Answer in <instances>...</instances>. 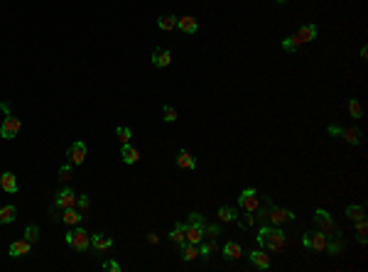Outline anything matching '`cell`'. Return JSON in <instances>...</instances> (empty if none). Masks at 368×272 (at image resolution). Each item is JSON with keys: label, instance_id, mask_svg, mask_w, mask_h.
Listing matches in <instances>:
<instances>
[{"label": "cell", "instance_id": "cell-1", "mask_svg": "<svg viewBox=\"0 0 368 272\" xmlns=\"http://www.w3.org/2000/svg\"><path fill=\"white\" fill-rule=\"evenodd\" d=\"M285 241L287 236L280 226H261V230H258V243L273 253H280L285 248Z\"/></svg>", "mask_w": 368, "mask_h": 272}, {"label": "cell", "instance_id": "cell-2", "mask_svg": "<svg viewBox=\"0 0 368 272\" xmlns=\"http://www.w3.org/2000/svg\"><path fill=\"white\" fill-rule=\"evenodd\" d=\"M64 238H66V243H69L74 250H79V253H84V250L91 248V236H89L84 228H74V230H69Z\"/></svg>", "mask_w": 368, "mask_h": 272}, {"label": "cell", "instance_id": "cell-3", "mask_svg": "<svg viewBox=\"0 0 368 272\" xmlns=\"http://www.w3.org/2000/svg\"><path fill=\"white\" fill-rule=\"evenodd\" d=\"M314 223H317V228L324 233V236H331V233H337V236H339V226L334 223V216H331L329 211L317 209L314 211Z\"/></svg>", "mask_w": 368, "mask_h": 272}, {"label": "cell", "instance_id": "cell-4", "mask_svg": "<svg viewBox=\"0 0 368 272\" xmlns=\"http://www.w3.org/2000/svg\"><path fill=\"white\" fill-rule=\"evenodd\" d=\"M238 206L245 211V213H255L258 209H261V199H258L255 189H243L241 196H238Z\"/></svg>", "mask_w": 368, "mask_h": 272}, {"label": "cell", "instance_id": "cell-5", "mask_svg": "<svg viewBox=\"0 0 368 272\" xmlns=\"http://www.w3.org/2000/svg\"><path fill=\"white\" fill-rule=\"evenodd\" d=\"M20 128H22L20 118H15V115H5L3 125H0V137H3V140H13L20 133Z\"/></svg>", "mask_w": 368, "mask_h": 272}, {"label": "cell", "instance_id": "cell-6", "mask_svg": "<svg viewBox=\"0 0 368 272\" xmlns=\"http://www.w3.org/2000/svg\"><path fill=\"white\" fill-rule=\"evenodd\" d=\"M54 206L61 209V211L77 206V194H74V189H69V186L59 189V191H57V199H54Z\"/></svg>", "mask_w": 368, "mask_h": 272}, {"label": "cell", "instance_id": "cell-7", "mask_svg": "<svg viewBox=\"0 0 368 272\" xmlns=\"http://www.w3.org/2000/svg\"><path fill=\"white\" fill-rule=\"evenodd\" d=\"M66 157H69L71 165H84V160H86V145L84 142H71Z\"/></svg>", "mask_w": 368, "mask_h": 272}, {"label": "cell", "instance_id": "cell-8", "mask_svg": "<svg viewBox=\"0 0 368 272\" xmlns=\"http://www.w3.org/2000/svg\"><path fill=\"white\" fill-rule=\"evenodd\" d=\"M184 238H187V243L199 245V243L204 241V228H201V226H194V223H184Z\"/></svg>", "mask_w": 368, "mask_h": 272}, {"label": "cell", "instance_id": "cell-9", "mask_svg": "<svg viewBox=\"0 0 368 272\" xmlns=\"http://www.w3.org/2000/svg\"><path fill=\"white\" fill-rule=\"evenodd\" d=\"M317 40V27L309 22V25H302L300 32H297V42L300 45H307V42H314Z\"/></svg>", "mask_w": 368, "mask_h": 272}, {"label": "cell", "instance_id": "cell-10", "mask_svg": "<svg viewBox=\"0 0 368 272\" xmlns=\"http://www.w3.org/2000/svg\"><path fill=\"white\" fill-rule=\"evenodd\" d=\"M250 262L258 267V270H270V255L265 250H253L250 253Z\"/></svg>", "mask_w": 368, "mask_h": 272}, {"label": "cell", "instance_id": "cell-11", "mask_svg": "<svg viewBox=\"0 0 368 272\" xmlns=\"http://www.w3.org/2000/svg\"><path fill=\"white\" fill-rule=\"evenodd\" d=\"M329 236H324L322 230H317V233H309V250H319V253H324L326 250V241Z\"/></svg>", "mask_w": 368, "mask_h": 272}, {"label": "cell", "instance_id": "cell-12", "mask_svg": "<svg viewBox=\"0 0 368 272\" xmlns=\"http://www.w3.org/2000/svg\"><path fill=\"white\" fill-rule=\"evenodd\" d=\"M0 189L8 191V194H17V179L13 172H3L0 174Z\"/></svg>", "mask_w": 368, "mask_h": 272}, {"label": "cell", "instance_id": "cell-13", "mask_svg": "<svg viewBox=\"0 0 368 272\" xmlns=\"http://www.w3.org/2000/svg\"><path fill=\"white\" fill-rule=\"evenodd\" d=\"M91 245H93L96 250L106 253V250H110V248H113V241H110L108 236H103V233H96V236H91Z\"/></svg>", "mask_w": 368, "mask_h": 272}, {"label": "cell", "instance_id": "cell-14", "mask_svg": "<svg viewBox=\"0 0 368 272\" xmlns=\"http://www.w3.org/2000/svg\"><path fill=\"white\" fill-rule=\"evenodd\" d=\"M169 61H172V54H169V49H155L153 52V64L155 66H160V69H165V66H169Z\"/></svg>", "mask_w": 368, "mask_h": 272}, {"label": "cell", "instance_id": "cell-15", "mask_svg": "<svg viewBox=\"0 0 368 272\" xmlns=\"http://www.w3.org/2000/svg\"><path fill=\"white\" fill-rule=\"evenodd\" d=\"M30 245H32V243L22 238V241L10 243V250H8V253H10V257H22V255H27V253H30Z\"/></svg>", "mask_w": 368, "mask_h": 272}, {"label": "cell", "instance_id": "cell-16", "mask_svg": "<svg viewBox=\"0 0 368 272\" xmlns=\"http://www.w3.org/2000/svg\"><path fill=\"white\" fill-rule=\"evenodd\" d=\"M121 157H123V162H125V165H135V162L140 160V152L128 142V145H123V147H121Z\"/></svg>", "mask_w": 368, "mask_h": 272}, {"label": "cell", "instance_id": "cell-17", "mask_svg": "<svg viewBox=\"0 0 368 272\" xmlns=\"http://www.w3.org/2000/svg\"><path fill=\"white\" fill-rule=\"evenodd\" d=\"M221 253H224V257H226V260H238V257L243 255V248H241L236 241H229V243L224 245V250H221Z\"/></svg>", "mask_w": 368, "mask_h": 272}, {"label": "cell", "instance_id": "cell-18", "mask_svg": "<svg viewBox=\"0 0 368 272\" xmlns=\"http://www.w3.org/2000/svg\"><path fill=\"white\" fill-rule=\"evenodd\" d=\"M216 250H218L216 238H209V241H201V243H199V257H204V260H209Z\"/></svg>", "mask_w": 368, "mask_h": 272}, {"label": "cell", "instance_id": "cell-19", "mask_svg": "<svg viewBox=\"0 0 368 272\" xmlns=\"http://www.w3.org/2000/svg\"><path fill=\"white\" fill-rule=\"evenodd\" d=\"M177 27H179L182 32H187V34H194L199 25H197V20H194L192 15H184V17H179V20H177Z\"/></svg>", "mask_w": 368, "mask_h": 272}, {"label": "cell", "instance_id": "cell-20", "mask_svg": "<svg viewBox=\"0 0 368 272\" xmlns=\"http://www.w3.org/2000/svg\"><path fill=\"white\" fill-rule=\"evenodd\" d=\"M15 216H17V209H15L13 204H8V206H0V226H8V223H13V221H15Z\"/></svg>", "mask_w": 368, "mask_h": 272}, {"label": "cell", "instance_id": "cell-21", "mask_svg": "<svg viewBox=\"0 0 368 272\" xmlns=\"http://www.w3.org/2000/svg\"><path fill=\"white\" fill-rule=\"evenodd\" d=\"M346 218H351V221L366 218V206H363V204H349V206H346Z\"/></svg>", "mask_w": 368, "mask_h": 272}, {"label": "cell", "instance_id": "cell-22", "mask_svg": "<svg viewBox=\"0 0 368 272\" xmlns=\"http://www.w3.org/2000/svg\"><path fill=\"white\" fill-rule=\"evenodd\" d=\"M177 167H182V169H194V167H197V160L192 157L189 152L182 150V152L177 154Z\"/></svg>", "mask_w": 368, "mask_h": 272}, {"label": "cell", "instance_id": "cell-23", "mask_svg": "<svg viewBox=\"0 0 368 272\" xmlns=\"http://www.w3.org/2000/svg\"><path fill=\"white\" fill-rule=\"evenodd\" d=\"M179 248H182V257H184V260H197V257H199V245H194V243L184 241Z\"/></svg>", "mask_w": 368, "mask_h": 272}, {"label": "cell", "instance_id": "cell-24", "mask_svg": "<svg viewBox=\"0 0 368 272\" xmlns=\"http://www.w3.org/2000/svg\"><path fill=\"white\" fill-rule=\"evenodd\" d=\"M341 137H344L346 142H351V145H361V140H363L358 128H344V130H341Z\"/></svg>", "mask_w": 368, "mask_h": 272}, {"label": "cell", "instance_id": "cell-25", "mask_svg": "<svg viewBox=\"0 0 368 272\" xmlns=\"http://www.w3.org/2000/svg\"><path fill=\"white\" fill-rule=\"evenodd\" d=\"M61 221H64V223H69V226H79V221H81V213L77 211V206H74V209H64V216H61Z\"/></svg>", "mask_w": 368, "mask_h": 272}, {"label": "cell", "instance_id": "cell-26", "mask_svg": "<svg viewBox=\"0 0 368 272\" xmlns=\"http://www.w3.org/2000/svg\"><path fill=\"white\" fill-rule=\"evenodd\" d=\"M169 241H172V243H177V245H182L184 241H187V238H184V223H177V226L172 228V233H169Z\"/></svg>", "mask_w": 368, "mask_h": 272}, {"label": "cell", "instance_id": "cell-27", "mask_svg": "<svg viewBox=\"0 0 368 272\" xmlns=\"http://www.w3.org/2000/svg\"><path fill=\"white\" fill-rule=\"evenodd\" d=\"M157 27H160L162 32H169V30L177 27V17H174V15H165V17L157 20Z\"/></svg>", "mask_w": 368, "mask_h": 272}, {"label": "cell", "instance_id": "cell-28", "mask_svg": "<svg viewBox=\"0 0 368 272\" xmlns=\"http://www.w3.org/2000/svg\"><path fill=\"white\" fill-rule=\"evenodd\" d=\"M366 233H368V223H366V218L356 221V236H358V243H361V245H366Z\"/></svg>", "mask_w": 368, "mask_h": 272}, {"label": "cell", "instance_id": "cell-29", "mask_svg": "<svg viewBox=\"0 0 368 272\" xmlns=\"http://www.w3.org/2000/svg\"><path fill=\"white\" fill-rule=\"evenodd\" d=\"M349 113H351V118H361V115H363V106H361L358 98H351V101H349Z\"/></svg>", "mask_w": 368, "mask_h": 272}, {"label": "cell", "instance_id": "cell-30", "mask_svg": "<svg viewBox=\"0 0 368 272\" xmlns=\"http://www.w3.org/2000/svg\"><path fill=\"white\" fill-rule=\"evenodd\" d=\"M25 241H30V243L40 241V228H37L34 223H30V226L25 228Z\"/></svg>", "mask_w": 368, "mask_h": 272}, {"label": "cell", "instance_id": "cell-31", "mask_svg": "<svg viewBox=\"0 0 368 272\" xmlns=\"http://www.w3.org/2000/svg\"><path fill=\"white\" fill-rule=\"evenodd\" d=\"M282 49H285V52H297V49H300L297 37H285V40H282Z\"/></svg>", "mask_w": 368, "mask_h": 272}, {"label": "cell", "instance_id": "cell-32", "mask_svg": "<svg viewBox=\"0 0 368 272\" xmlns=\"http://www.w3.org/2000/svg\"><path fill=\"white\" fill-rule=\"evenodd\" d=\"M218 218L221 221H233L236 218V209L233 206H221L218 209Z\"/></svg>", "mask_w": 368, "mask_h": 272}, {"label": "cell", "instance_id": "cell-33", "mask_svg": "<svg viewBox=\"0 0 368 272\" xmlns=\"http://www.w3.org/2000/svg\"><path fill=\"white\" fill-rule=\"evenodd\" d=\"M162 121H165V123H174V121H177V108L165 106V108H162Z\"/></svg>", "mask_w": 368, "mask_h": 272}, {"label": "cell", "instance_id": "cell-34", "mask_svg": "<svg viewBox=\"0 0 368 272\" xmlns=\"http://www.w3.org/2000/svg\"><path fill=\"white\" fill-rule=\"evenodd\" d=\"M130 135H133L130 128H116V137H118L121 145H128V142H130Z\"/></svg>", "mask_w": 368, "mask_h": 272}, {"label": "cell", "instance_id": "cell-35", "mask_svg": "<svg viewBox=\"0 0 368 272\" xmlns=\"http://www.w3.org/2000/svg\"><path fill=\"white\" fill-rule=\"evenodd\" d=\"M204 236H209V238H218L221 236V226H204Z\"/></svg>", "mask_w": 368, "mask_h": 272}, {"label": "cell", "instance_id": "cell-36", "mask_svg": "<svg viewBox=\"0 0 368 272\" xmlns=\"http://www.w3.org/2000/svg\"><path fill=\"white\" fill-rule=\"evenodd\" d=\"M341 248H344V243H341V241H331V243H326L329 255H339V253H341Z\"/></svg>", "mask_w": 368, "mask_h": 272}, {"label": "cell", "instance_id": "cell-37", "mask_svg": "<svg viewBox=\"0 0 368 272\" xmlns=\"http://www.w3.org/2000/svg\"><path fill=\"white\" fill-rule=\"evenodd\" d=\"M59 179H61V181H69V179H71V162L59 167Z\"/></svg>", "mask_w": 368, "mask_h": 272}, {"label": "cell", "instance_id": "cell-38", "mask_svg": "<svg viewBox=\"0 0 368 272\" xmlns=\"http://www.w3.org/2000/svg\"><path fill=\"white\" fill-rule=\"evenodd\" d=\"M187 223H194V226H201V228L206 226L204 216H201V213H197V211H194V213H189V221H187Z\"/></svg>", "mask_w": 368, "mask_h": 272}, {"label": "cell", "instance_id": "cell-39", "mask_svg": "<svg viewBox=\"0 0 368 272\" xmlns=\"http://www.w3.org/2000/svg\"><path fill=\"white\" fill-rule=\"evenodd\" d=\"M77 204H79V211H89V206H91V201H89V196H86V194L77 196Z\"/></svg>", "mask_w": 368, "mask_h": 272}, {"label": "cell", "instance_id": "cell-40", "mask_svg": "<svg viewBox=\"0 0 368 272\" xmlns=\"http://www.w3.org/2000/svg\"><path fill=\"white\" fill-rule=\"evenodd\" d=\"M103 270H108V272H121V265H118L116 260H106V262H103Z\"/></svg>", "mask_w": 368, "mask_h": 272}, {"label": "cell", "instance_id": "cell-41", "mask_svg": "<svg viewBox=\"0 0 368 272\" xmlns=\"http://www.w3.org/2000/svg\"><path fill=\"white\" fill-rule=\"evenodd\" d=\"M253 223H255V216H253V213H248V216L241 218V228H250Z\"/></svg>", "mask_w": 368, "mask_h": 272}, {"label": "cell", "instance_id": "cell-42", "mask_svg": "<svg viewBox=\"0 0 368 272\" xmlns=\"http://www.w3.org/2000/svg\"><path fill=\"white\" fill-rule=\"evenodd\" d=\"M341 130H344V128H341V125H337V123H331V125L326 128V133H329V135H341Z\"/></svg>", "mask_w": 368, "mask_h": 272}, {"label": "cell", "instance_id": "cell-43", "mask_svg": "<svg viewBox=\"0 0 368 272\" xmlns=\"http://www.w3.org/2000/svg\"><path fill=\"white\" fill-rule=\"evenodd\" d=\"M147 243H150V245H157V236H155V233H150V236H147Z\"/></svg>", "mask_w": 368, "mask_h": 272}, {"label": "cell", "instance_id": "cell-44", "mask_svg": "<svg viewBox=\"0 0 368 272\" xmlns=\"http://www.w3.org/2000/svg\"><path fill=\"white\" fill-rule=\"evenodd\" d=\"M0 108H3L5 115H10V103H0Z\"/></svg>", "mask_w": 368, "mask_h": 272}, {"label": "cell", "instance_id": "cell-45", "mask_svg": "<svg viewBox=\"0 0 368 272\" xmlns=\"http://www.w3.org/2000/svg\"><path fill=\"white\" fill-rule=\"evenodd\" d=\"M287 221H297V213H294V211H287Z\"/></svg>", "mask_w": 368, "mask_h": 272}, {"label": "cell", "instance_id": "cell-46", "mask_svg": "<svg viewBox=\"0 0 368 272\" xmlns=\"http://www.w3.org/2000/svg\"><path fill=\"white\" fill-rule=\"evenodd\" d=\"M277 3H280V5H287V0H277Z\"/></svg>", "mask_w": 368, "mask_h": 272}]
</instances>
